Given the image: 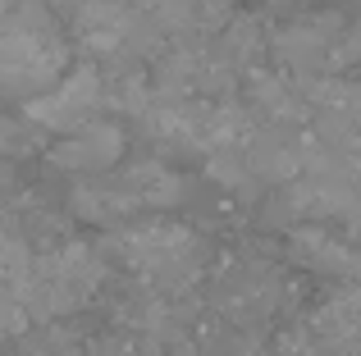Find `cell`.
<instances>
[{
  "label": "cell",
  "mask_w": 361,
  "mask_h": 356,
  "mask_svg": "<svg viewBox=\"0 0 361 356\" xmlns=\"http://www.w3.org/2000/svg\"><path fill=\"white\" fill-rule=\"evenodd\" d=\"M233 23V0H156V27L178 46L220 37Z\"/></svg>",
  "instance_id": "obj_9"
},
{
  "label": "cell",
  "mask_w": 361,
  "mask_h": 356,
  "mask_svg": "<svg viewBox=\"0 0 361 356\" xmlns=\"http://www.w3.org/2000/svg\"><path fill=\"white\" fill-rule=\"evenodd\" d=\"M243 155H247V170H252L256 183H283L288 187L302 174V133L265 124L247 137Z\"/></svg>",
  "instance_id": "obj_10"
},
{
  "label": "cell",
  "mask_w": 361,
  "mask_h": 356,
  "mask_svg": "<svg viewBox=\"0 0 361 356\" xmlns=\"http://www.w3.org/2000/svg\"><path fill=\"white\" fill-rule=\"evenodd\" d=\"M288 256L298 260V265L316 269V274H338V279L361 274L357 242L338 238V233L325 229V224H298V229L288 233Z\"/></svg>",
  "instance_id": "obj_8"
},
{
  "label": "cell",
  "mask_w": 361,
  "mask_h": 356,
  "mask_svg": "<svg viewBox=\"0 0 361 356\" xmlns=\"http://www.w3.org/2000/svg\"><path fill=\"white\" fill-rule=\"evenodd\" d=\"M115 251L123 265L160 297H178L206 269V242L188 224H174V220L133 224V229H123L115 238Z\"/></svg>",
  "instance_id": "obj_2"
},
{
  "label": "cell",
  "mask_w": 361,
  "mask_h": 356,
  "mask_svg": "<svg viewBox=\"0 0 361 356\" xmlns=\"http://www.w3.org/2000/svg\"><path fill=\"white\" fill-rule=\"evenodd\" d=\"M69 37L60 32L46 0H14L0 14V91L23 106L69 73Z\"/></svg>",
  "instance_id": "obj_1"
},
{
  "label": "cell",
  "mask_w": 361,
  "mask_h": 356,
  "mask_svg": "<svg viewBox=\"0 0 361 356\" xmlns=\"http://www.w3.org/2000/svg\"><path fill=\"white\" fill-rule=\"evenodd\" d=\"M101 110H106V101H101V69L97 64H78V69H69L51 91L27 101L23 115L32 119L37 128H46V133L69 137V133H78V128L97 124Z\"/></svg>",
  "instance_id": "obj_4"
},
{
  "label": "cell",
  "mask_w": 361,
  "mask_h": 356,
  "mask_svg": "<svg viewBox=\"0 0 361 356\" xmlns=\"http://www.w3.org/2000/svg\"><path fill=\"white\" fill-rule=\"evenodd\" d=\"M247 115L270 119L274 128H298L302 119H311L307 101H302L298 82L288 73H247Z\"/></svg>",
  "instance_id": "obj_12"
},
{
  "label": "cell",
  "mask_w": 361,
  "mask_h": 356,
  "mask_svg": "<svg viewBox=\"0 0 361 356\" xmlns=\"http://www.w3.org/2000/svg\"><path fill=\"white\" fill-rule=\"evenodd\" d=\"M206 174H211V183H220L224 192H238V196H252L256 178L247 170V155L243 151H215L206 155Z\"/></svg>",
  "instance_id": "obj_15"
},
{
  "label": "cell",
  "mask_w": 361,
  "mask_h": 356,
  "mask_svg": "<svg viewBox=\"0 0 361 356\" xmlns=\"http://www.w3.org/2000/svg\"><path fill=\"white\" fill-rule=\"evenodd\" d=\"M348 32L343 14H320V18H293V23H283L279 32L270 37V51L274 60L288 69L293 82H307V78H325L329 73V51H334V42Z\"/></svg>",
  "instance_id": "obj_5"
},
{
  "label": "cell",
  "mask_w": 361,
  "mask_h": 356,
  "mask_svg": "<svg viewBox=\"0 0 361 356\" xmlns=\"http://www.w3.org/2000/svg\"><path fill=\"white\" fill-rule=\"evenodd\" d=\"M137 18L142 14L128 0H78L73 5V42L92 55H123Z\"/></svg>",
  "instance_id": "obj_7"
},
{
  "label": "cell",
  "mask_w": 361,
  "mask_h": 356,
  "mask_svg": "<svg viewBox=\"0 0 361 356\" xmlns=\"http://www.w3.org/2000/svg\"><path fill=\"white\" fill-rule=\"evenodd\" d=\"M123 192H128L133 210H174L188 201V178L169 170L165 160H133L119 174Z\"/></svg>",
  "instance_id": "obj_11"
},
{
  "label": "cell",
  "mask_w": 361,
  "mask_h": 356,
  "mask_svg": "<svg viewBox=\"0 0 361 356\" xmlns=\"http://www.w3.org/2000/svg\"><path fill=\"white\" fill-rule=\"evenodd\" d=\"M69 205H73V215L87 220V224H119L123 215L133 210V201H128L119 178H87V183H78L73 196H69Z\"/></svg>",
  "instance_id": "obj_13"
},
{
  "label": "cell",
  "mask_w": 361,
  "mask_h": 356,
  "mask_svg": "<svg viewBox=\"0 0 361 356\" xmlns=\"http://www.w3.org/2000/svg\"><path fill=\"white\" fill-rule=\"evenodd\" d=\"M211 51L220 55V60L229 64L233 73H256V64H261V55H265L261 18H256V14H233V23L224 27L220 37H215Z\"/></svg>",
  "instance_id": "obj_14"
},
{
  "label": "cell",
  "mask_w": 361,
  "mask_h": 356,
  "mask_svg": "<svg viewBox=\"0 0 361 356\" xmlns=\"http://www.w3.org/2000/svg\"><path fill=\"white\" fill-rule=\"evenodd\" d=\"M106 284V260L92 242H55L42 256H32V274L18 288V306H23L27 324L32 320H60V315L78 311L97 288Z\"/></svg>",
  "instance_id": "obj_3"
},
{
  "label": "cell",
  "mask_w": 361,
  "mask_h": 356,
  "mask_svg": "<svg viewBox=\"0 0 361 356\" xmlns=\"http://www.w3.org/2000/svg\"><path fill=\"white\" fill-rule=\"evenodd\" d=\"M357 91H361V82H357Z\"/></svg>",
  "instance_id": "obj_16"
},
{
  "label": "cell",
  "mask_w": 361,
  "mask_h": 356,
  "mask_svg": "<svg viewBox=\"0 0 361 356\" xmlns=\"http://www.w3.org/2000/svg\"><path fill=\"white\" fill-rule=\"evenodd\" d=\"M123 151H128V133H123L115 119H97V124L78 128V133H69V137H55L51 165L55 170H69V174L101 178L106 170L119 165Z\"/></svg>",
  "instance_id": "obj_6"
}]
</instances>
